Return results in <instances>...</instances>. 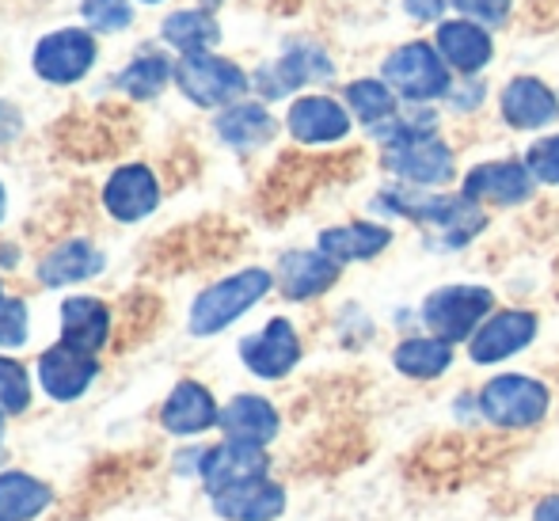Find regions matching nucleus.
I'll list each match as a JSON object with an SVG mask.
<instances>
[{
    "instance_id": "obj_26",
    "label": "nucleus",
    "mask_w": 559,
    "mask_h": 521,
    "mask_svg": "<svg viewBox=\"0 0 559 521\" xmlns=\"http://www.w3.org/2000/svg\"><path fill=\"white\" fill-rule=\"evenodd\" d=\"M50 487L23 472H4L0 476V521H31L50 507Z\"/></svg>"
},
{
    "instance_id": "obj_28",
    "label": "nucleus",
    "mask_w": 559,
    "mask_h": 521,
    "mask_svg": "<svg viewBox=\"0 0 559 521\" xmlns=\"http://www.w3.org/2000/svg\"><path fill=\"white\" fill-rule=\"evenodd\" d=\"M217 133H222V141H228V145L251 149V145H263V141H271L274 118L266 115L259 104H236V107H228L222 118H217Z\"/></svg>"
},
{
    "instance_id": "obj_4",
    "label": "nucleus",
    "mask_w": 559,
    "mask_h": 521,
    "mask_svg": "<svg viewBox=\"0 0 559 521\" xmlns=\"http://www.w3.org/2000/svg\"><path fill=\"white\" fill-rule=\"evenodd\" d=\"M548 400L552 396H548V389L540 381H533L525 374H507L484 384L479 412H484L487 423L507 426V430H522V426H533L545 418Z\"/></svg>"
},
{
    "instance_id": "obj_10",
    "label": "nucleus",
    "mask_w": 559,
    "mask_h": 521,
    "mask_svg": "<svg viewBox=\"0 0 559 521\" xmlns=\"http://www.w3.org/2000/svg\"><path fill=\"white\" fill-rule=\"evenodd\" d=\"M240 358L255 377L274 381V377H286L289 369L297 366V358H301V343H297V331L289 328V320H271L259 335L243 339Z\"/></svg>"
},
{
    "instance_id": "obj_35",
    "label": "nucleus",
    "mask_w": 559,
    "mask_h": 521,
    "mask_svg": "<svg viewBox=\"0 0 559 521\" xmlns=\"http://www.w3.org/2000/svg\"><path fill=\"white\" fill-rule=\"evenodd\" d=\"M27 343V305L4 301L0 305V346H23Z\"/></svg>"
},
{
    "instance_id": "obj_39",
    "label": "nucleus",
    "mask_w": 559,
    "mask_h": 521,
    "mask_svg": "<svg viewBox=\"0 0 559 521\" xmlns=\"http://www.w3.org/2000/svg\"><path fill=\"white\" fill-rule=\"evenodd\" d=\"M0 217H4V187H0Z\"/></svg>"
},
{
    "instance_id": "obj_37",
    "label": "nucleus",
    "mask_w": 559,
    "mask_h": 521,
    "mask_svg": "<svg viewBox=\"0 0 559 521\" xmlns=\"http://www.w3.org/2000/svg\"><path fill=\"white\" fill-rule=\"evenodd\" d=\"M404 8L415 15V20H438L445 8V0H404Z\"/></svg>"
},
{
    "instance_id": "obj_6",
    "label": "nucleus",
    "mask_w": 559,
    "mask_h": 521,
    "mask_svg": "<svg viewBox=\"0 0 559 521\" xmlns=\"http://www.w3.org/2000/svg\"><path fill=\"white\" fill-rule=\"evenodd\" d=\"M384 81L404 99H415V104H427V99H438L449 92V73H445L442 54H435L427 43L400 46V50L384 61Z\"/></svg>"
},
{
    "instance_id": "obj_18",
    "label": "nucleus",
    "mask_w": 559,
    "mask_h": 521,
    "mask_svg": "<svg viewBox=\"0 0 559 521\" xmlns=\"http://www.w3.org/2000/svg\"><path fill=\"white\" fill-rule=\"evenodd\" d=\"M346 130H350V118L328 96H305L289 107V133L305 145H328L346 138Z\"/></svg>"
},
{
    "instance_id": "obj_16",
    "label": "nucleus",
    "mask_w": 559,
    "mask_h": 521,
    "mask_svg": "<svg viewBox=\"0 0 559 521\" xmlns=\"http://www.w3.org/2000/svg\"><path fill=\"white\" fill-rule=\"evenodd\" d=\"M160 191H156V179L148 168L130 164V168H118L104 187V206L118 221H141L145 213L156 210Z\"/></svg>"
},
{
    "instance_id": "obj_38",
    "label": "nucleus",
    "mask_w": 559,
    "mask_h": 521,
    "mask_svg": "<svg viewBox=\"0 0 559 521\" xmlns=\"http://www.w3.org/2000/svg\"><path fill=\"white\" fill-rule=\"evenodd\" d=\"M533 521H559V495H548V499L533 510Z\"/></svg>"
},
{
    "instance_id": "obj_11",
    "label": "nucleus",
    "mask_w": 559,
    "mask_h": 521,
    "mask_svg": "<svg viewBox=\"0 0 559 521\" xmlns=\"http://www.w3.org/2000/svg\"><path fill=\"white\" fill-rule=\"evenodd\" d=\"M464 199L472 202H499V206H518L533 194V171L518 161L479 164L464 179Z\"/></svg>"
},
{
    "instance_id": "obj_25",
    "label": "nucleus",
    "mask_w": 559,
    "mask_h": 521,
    "mask_svg": "<svg viewBox=\"0 0 559 521\" xmlns=\"http://www.w3.org/2000/svg\"><path fill=\"white\" fill-rule=\"evenodd\" d=\"M99 271H104V256H99L88 240H73V244H61L58 251H50V256L43 259L38 279H43L46 286H73V282H84Z\"/></svg>"
},
{
    "instance_id": "obj_8",
    "label": "nucleus",
    "mask_w": 559,
    "mask_h": 521,
    "mask_svg": "<svg viewBox=\"0 0 559 521\" xmlns=\"http://www.w3.org/2000/svg\"><path fill=\"white\" fill-rule=\"evenodd\" d=\"M92 61H96V38L81 27H69V31H53V35H46L38 43L35 73L50 84H73L88 73Z\"/></svg>"
},
{
    "instance_id": "obj_27",
    "label": "nucleus",
    "mask_w": 559,
    "mask_h": 521,
    "mask_svg": "<svg viewBox=\"0 0 559 521\" xmlns=\"http://www.w3.org/2000/svg\"><path fill=\"white\" fill-rule=\"evenodd\" d=\"M392 366L404 377L430 381V377H442L453 366V346L442 343V339H404L392 354Z\"/></svg>"
},
{
    "instance_id": "obj_19",
    "label": "nucleus",
    "mask_w": 559,
    "mask_h": 521,
    "mask_svg": "<svg viewBox=\"0 0 559 521\" xmlns=\"http://www.w3.org/2000/svg\"><path fill=\"white\" fill-rule=\"evenodd\" d=\"M338 279V263L328 259L324 251H289L278 263V282L282 294L305 301V297H317L324 289H332Z\"/></svg>"
},
{
    "instance_id": "obj_24",
    "label": "nucleus",
    "mask_w": 559,
    "mask_h": 521,
    "mask_svg": "<svg viewBox=\"0 0 559 521\" xmlns=\"http://www.w3.org/2000/svg\"><path fill=\"white\" fill-rule=\"evenodd\" d=\"M392 233L384 225H343V228H328L320 233V251L335 263H354V259H373L389 248Z\"/></svg>"
},
{
    "instance_id": "obj_36",
    "label": "nucleus",
    "mask_w": 559,
    "mask_h": 521,
    "mask_svg": "<svg viewBox=\"0 0 559 521\" xmlns=\"http://www.w3.org/2000/svg\"><path fill=\"white\" fill-rule=\"evenodd\" d=\"M453 8L464 20H479V23H502L510 12V0H453Z\"/></svg>"
},
{
    "instance_id": "obj_41",
    "label": "nucleus",
    "mask_w": 559,
    "mask_h": 521,
    "mask_svg": "<svg viewBox=\"0 0 559 521\" xmlns=\"http://www.w3.org/2000/svg\"><path fill=\"white\" fill-rule=\"evenodd\" d=\"M0 434H4V423H0Z\"/></svg>"
},
{
    "instance_id": "obj_30",
    "label": "nucleus",
    "mask_w": 559,
    "mask_h": 521,
    "mask_svg": "<svg viewBox=\"0 0 559 521\" xmlns=\"http://www.w3.org/2000/svg\"><path fill=\"white\" fill-rule=\"evenodd\" d=\"M168 81H171L168 58H160V54H145V58H138L133 66H126L115 84L122 92H130L133 99H153V96H160V88Z\"/></svg>"
},
{
    "instance_id": "obj_5",
    "label": "nucleus",
    "mask_w": 559,
    "mask_h": 521,
    "mask_svg": "<svg viewBox=\"0 0 559 521\" xmlns=\"http://www.w3.org/2000/svg\"><path fill=\"white\" fill-rule=\"evenodd\" d=\"M381 206L392 213L419 221V225H438L445 233H453V240H468L472 233L484 228V213L476 210L472 199H445V194H427V191H384Z\"/></svg>"
},
{
    "instance_id": "obj_13",
    "label": "nucleus",
    "mask_w": 559,
    "mask_h": 521,
    "mask_svg": "<svg viewBox=\"0 0 559 521\" xmlns=\"http://www.w3.org/2000/svg\"><path fill=\"white\" fill-rule=\"evenodd\" d=\"M502 118H507L514 130H540L559 115V99L548 84H540L537 76H518L502 88Z\"/></svg>"
},
{
    "instance_id": "obj_33",
    "label": "nucleus",
    "mask_w": 559,
    "mask_h": 521,
    "mask_svg": "<svg viewBox=\"0 0 559 521\" xmlns=\"http://www.w3.org/2000/svg\"><path fill=\"white\" fill-rule=\"evenodd\" d=\"M81 15L96 31H126V27H130V20H133V12H130V4H126V0H84Z\"/></svg>"
},
{
    "instance_id": "obj_40",
    "label": "nucleus",
    "mask_w": 559,
    "mask_h": 521,
    "mask_svg": "<svg viewBox=\"0 0 559 521\" xmlns=\"http://www.w3.org/2000/svg\"><path fill=\"white\" fill-rule=\"evenodd\" d=\"M145 4H160V0H145Z\"/></svg>"
},
{
    "instance_id": "obj_34",
    "label": "nucleus",
    "mask_w": 559,
    "mask_h": 521,
    "mask_svg": "<svg viewBox=\"0 0 559 521\" xmlns=\"http://www.w3.org/2000/svg\"><path fill=\"white\" fill-rule=\"evenodd\" d=\"M525 168H530L537 179H545V183H559V133H552V138H540L537 145L530 149Z\"/></svg>"
},
{
    "instance_id": "obj_32",
    "label": "nucleus",
    "mask_w": 559,
    "mask_h": 521,
    "mask_svg": "<svg viewBox=\"0 0 559 521\" xmlns=\"http://www.w3.org/2000/svg\"><path fill=\"white\" fill-rule=\"evenodd\" d=\"M27 400H31V389H27V374H23V366L0 358V412H8V415L23 412Z\"/></svg>"
},
{
    "instance_id": "obj_20",
    "label": "nucleus",
    "mask_w": 559,
    "mask_h": 521,
    "mask_svg": "<svg viewBox=\"0 0 559 521\" xmlns=\"http://www.w3.org/2000/svg\"><path fill=\"white\" fill-rule=\"evenodd\" d=\"M217 423L225 430V441H243V446H259V449L278 434V412L263 396H236Z\"/></svg>"
},
{
    "instance_id": "obj_17",
    "label": "nucleus",
    "mask_w": 559,
    "mask_h": 521,
    "mask_svg": "<svg viewBox=\"0 0 559 521\" xmlns=\"http://www.w3.org/2000/svg\"><path fill=\"white\" fill-rule=\"evenodd\" d=\"M266 472V457L259 446H243V441H225V446L210 449L202 457V479H206L210 492H225V487L248 484Z\"/></svg>"
},
{
    "instance_id": "obj_12",
    "label": "nucleus",
    "mask_w": 559,
    "mask_h": 521,
    "mask_svg": "<svg viewBox=\"0 0 559 521\" xmlns=\"http://www.w3.org/2000/svg\"><path fill=\"white\" fill-rule=\"evenodd\" d=\"M96 374H99L96 358L69 343L50 346V351L38 358V381H43V389L50 392L53 400L84 396V389L96 381Z\"/></svg>"
},
{
    "instance_id": "obj_42",
    "label": "nucleus",
    "mask_w": 559,
    "mask_h": 521,
    "mask_svg": "<svg viewBox=\"0 0 559 521\" xmlns=\"http://www.w3.org/2000/svg\"><path fill=\"white\" fill-rule=\"evenodd\" d=\"M0 305H4V301H0Z\"/></svg>"
},
{
    "instance_id": "obj_2",
    "label": "nucleus",
    "mask_w": 559,
    "mask_h": 521,
    "mask_svg": "<svg viewBox=\"0 0 559 521\" xmlns=\"http://www.w3.org/2000/svg\"><path fill=\"white\" fill-rule=\"evenodd\" d=\"M495 309V294L484 286H445L435 289L423 305V320L442 343H464L487 323V312Z\"/></svg>"
},
{
    "instance_id": "obj_9",
    "label": "nucleus",
    "mask_w": 559,
    "mask_h": 521,
    "mask_svg": "<svg viewBox=\"0 0 559 521\" xmlns=\"http://www.w3.org/2000/svg\"><path fill=\"white\" fill-rule=\"evenodd\" d=\"M533 335H537V316L522 312V309H507V312L491 316V320L472 335V346H468L472 362H479V366L507 362V358H514L518 351H525V346L533 343Z\"/></svg>"
},
{
    "instance_id": "obj_29",
    "label": "nucleus",
    "mask_w": 559,
    "mask_h": 521,
    "mask_svg": "<svg viewBox=\"0 0 559 521\" xmlns=\"http://www.w3.org/2000/svg\"><path fill=\"white\" fill-rule=\"evenodd\" d=\"M164 38L191 58V54H206L222 38V27L206 12H176L164 20Z\"/></svg>"
},
{
    "instance_id": "obj_23",
    "label": "nucleus",
    "mask_w": 559,
    "mask_h": 521,
    "mask_svg": "<svg viewBox=\"0 0 559 521\" xmlns=\"http://www.w3.org/2000/svg\"><path fill=\"white\" fill-rule=\"evenodd\" d=\"M438 54L461 73H476V69H484L491 61V38L468 20L442 23L438 27Z\"/></svg>"
},
{
    "instance_id": "obj_3",
    "label": "nucleus",
    "mask_w": 559,
    "mask_h": 521,
    "mask_svg": "<svg viewBox=\"0 0 559 521\" xmlns=\"http://www.w3.org/2000/svg\"><path fill=\"white\" fill-rule=\"evenodd\" d=\"M271 282H274L271 274L255 267V271H240V274H233V279L210 286L206 294H199V301H194V309H191V331L194 335H214V331L228 328V323L240 320L251 305L263 301Z\"/></svg>"
},
{
    "instance_id": "obj_14",
    "label": "nucleus",
    "mask_w": 559,
    "mask_h": 521,
    "mask_svg": "<svg viewBox=\"0 0 559 521\" xmlns=\"http://www.w3.org/2000/svg\"><path fill=\"white\" fill-rule=\"evenodd\" d=\"M217 514L228 521H274L286 510V492L278 484H271L266 476L248 479V484L225 487L214 495Z\"/></svg>"
},
{
    "instance_id": "obj_1",
    "label": "nucleus",
    "mask_w": 559,
    "mask_h": 521,
    "mask_svg": "<svg viewBox=\"0 0 559 521\" xmlns=\"http://www.w3.org/2000/svg\"><path fill=\"white\" fill-rule=\"evenodd\" d=\"M377 133L384 138V168L392 176L419 187H442L453 179V153L430 130L392 126V130H377Z\"/></svg>"
},
{
    "instance_id": "obj_7",
    "label": "nucleus",
    "mask_w": 559,
    "mask_h": 521,
    "mask_svg": "<svg viewBox=\"0 0 559 521\" xmlns=\"http://www.w3.org/2000/svg\"><path fill=\"white\" fill-rule=\"evenodd\" d=\"M176 81L187 92V99H194L199 107L233 104L248 88V76L233 61L214 58V54H191V58H183L176 66Z\"/></svg>"
},
{
    "instance_id": "obj_15",
    "label": "nucleus",
    "mask_w": 559,
    "mask_h": 521,
    "mask_svg": "<svg viewBox=\"0 0 559 521\" xmlns=\"http://www.w3.org/2000/svg\"><path fill=\"white\" fill-rule=\"evenodd\" d=\"M328 76H332V61L324 58V50H317V46H297V50H289L286 58H278L274 66H266L263 73H259V92H263L266 99H278V96H286V92L301 88V84L328 81Z\"/></svg>"
},
{
    "instance_id": "obj_21",
    "label": "nucleus",
    "mask_w": 559,
    "mask_h": 521,
    "mask_svg": "<svg viewBox=\"0 0 559 521\" xmlns=\"http://www.w3.org/2000/svg\"><path fill=\"white\" fill-rule=\"evenodd\" d=\"M111 335V312L96 297H73L61 305V343L84 354H96Z\"/></svg>"
},
{
    "instance_id": "obj_22",
    "label": "nucleus",
    "mask_w": 559,
    "mask_h": 521,
    "mask_svg": "<svg viewBox=\"0 0 559 521\" xmlns=\"http://www.w3.org/2000/svg\"><path fill=\"white\" fill-rule=\"evenodd\" d=\"M217 418H222V412H217L214 396L194 381L176 384V392H171L160 412V423L168 434H202V430H210Z\"/></svg>"
},
{
    "instance_id": "obj_31",
    "label": "nucleus",
    "mask_w": 559,
    "mask_h": 521,
    "mask_svg": "<svg viewBox=\"0 0 559 521\" xmlns=\"http://www.w3.org/2000/svg\"><path fill=\"white\" fill-rule=\"evenodd\" d=\"M346 104H350V110H358V118H366L369 126L384 122V118H392V110H396V99H392L384 81H354L350 88H346Z\"/></svg>"
}]
</instances>
